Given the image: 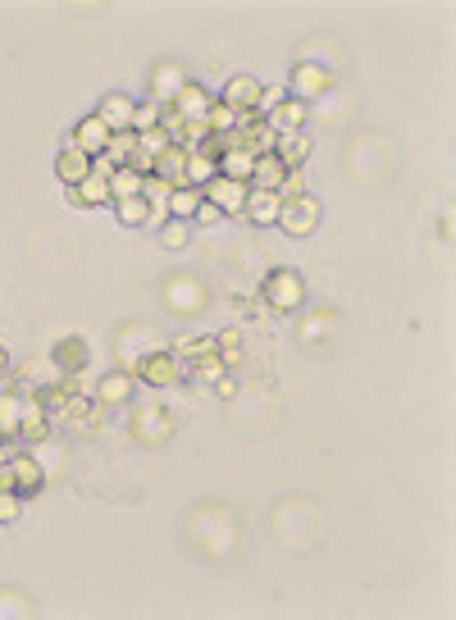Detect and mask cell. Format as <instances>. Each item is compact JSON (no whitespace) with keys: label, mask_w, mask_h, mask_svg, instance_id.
Returning <instances> with one entry per match:
<instances>
[{"label":"cell","mask_w":456,"mask_h":620,"mask_svg":"<svg viewBox=\"0 0 456 620\" xmlns=\"http://www.w3.org/2000/svg\"><path fill=\"white\" fill-rule=\"evenodd\" d=\"M105 160H110L114 169H133V160H137V133H110Z\"/></svg>","instance_id":"21"},{"label":"cell","mask_w":456,"mask_h":620,"mask_svg":"<svg viewBox=\"0 0 456 620\" xmlns=\"http://www.w3.org/2000/svg\"><path fill=\"white\" fill-rule=\"evenodd\" d=\"M133 374H119V370H114V374H105L101 383H96V402H105V406H114V402H128L133 397Z\"/></svg>","instance_id":"22"},{"label":"cell","mask_w":456,"mask_h":620,"mask_svg":"<svg viewBox=\"0 0 456 620\" xmlns=\"http://www.w3.org/2000/svg\"><path fill=\"white\" fill-rule=\"evenodd\" d=\"M187 165H192V146H169L156 155V165H151V174L165 178L169 187H187Z\"/></svg>","instance_id":"8"},{"label":"cell","mask_w":456,"mask_h":620,"mask_svg":"<svg viewBox=\"0 0 456 620\" xmlns=\"http://www.w3.org/2000/svg\"><path fill=\"white\" fill-rule=\"evenodd\" d=\"M333 87V78H329V69H320V64H297L292 69V83H288V96L292 101H301V105H306V101H315V96H324Z\"/></svg>","instance_id":"5"},{"label":"cell","mask_w":456,"mask_h":620,"mask_svg":"<svg viewBox=\"0 0 456 620\" xmlns=\"http://www.w3.org/2000/svg\"><path fill=\"white\" fill-rule=\"evenodd\" d=\"M265 301L274 310H283V315H292V310L306 301V283H301L297 269H270V274H265Z\"/></svg>","instance_id":"1"},{"label":"cell","mask_w":456,"mask_h":620,"mask_svg":"<svg viewBox=\"0 0 456 620\" xmlns=\"http://www.w3.org/2000/svg\"><path fill=\"white\" fill-rule=\"evenodd\" d=\"M51 361H55L60 374H78L83 361H87V342H83V338H60L55 352H51Z\"/></svg>","instance_id":"17"},{"label":"cell","mask_w":456,"mask_h":620,"mask_svg":"<svg viewBox=\"0 0 456 620\" xmlns=\"http://www.w3.org/2000/svg\"><path fill=\"white\" fill-rule=\"evenodd\" d=\"M279 224L292 232V238H306V232L320 224V201L315 197H283V206H279Z\"/></svg>","instance_id":"2"},{"label":"cell","mask_w":456,"mask_h":620,"mask_svg":"<svg viewBox=\"0 0 456 620\" xmlns=\"http://www.w3.org/2000/svg\"><path fill=\"white\" fill-rule=\"evenodd\" d=\"M19 511H23V493H14V488H0V525L19 520Z\"/></svg>","instance_id":"33"},{"label":"cell","mask_w":456,"mask_h":620,"mask_svg":"<svg viewBox=\"0 0 456 620\" xmlns=\"http://www.w3.org/2000/svg\"><path fill=\"white\" fill-rule=\"evenodd\" d=\"M283 178H288V169H283L279 155H256V169H251V187L256 192H279Z\"/></svg>","instance_id":"16"},{"label":"cell","mask_w":456,"mask_h":620,"mask_svg":"<svg viewBox=\"0 0 456 620\" xmlns=\"http://www.w3.org/2000/svg\"><path fill=\"white\" fill-rule=\"evenodd\" d=\"M260 96H265V87L256 83V78H228V87H224V96H219V105H228L238 114V119H251V114H260Z\"/></svg>","instance_id":"3"},{"label":"cell","mask_w":456,"mask_h":620,"mask_svg":"<svg viewBox=\"0 0 456 620\" xmlns=\"http://www.w3.org/2000/svg\"><path fill=\"white\" fill-rule=\"evenodd\" d=\"M64 201H69V206H105V201H110V178L92 169L78 187L64 192Z\"/></svg>","instance_id":"12"},{"label":"cell","mask_w":456,"mask_h":620,"mask_svg":"<svg viewBox=\"0 0 456 620\" xmlns=\"http://www.w3.org/2000/svg\"><path fill=\"white\" fill-rule=\"evenodd\" d=\"M238 356H242V333H238V329L219 333V361H224V365H233Z\"/></svg>","instance_id":"32"},{"label":"cell","mask_w":456,"mask_h":620,"mask_svg":"<svg viewBox=\"0 0 456 620\" xmlns=\"http://www.w3.org/2000/svg\"><path fill=\"white\" fill-rule=\"evenodd\" d=\"M55 174H60L64 187H78V183L92 174V155H83L78 146H64V151H60V160H55Z\"/></svg>","instance_id":"14"},{"label":"cell","mask_w":456,"mask_h":620,"mask_svg":"<svg viewBox=\"0 0 456 620\" xmlns=\"http://www.w3.org/2000/svg\"><path fill=\"white\" fill-rule=\"evenodd\" d=\"M46 429H51L46 406H42V402H28V406H23V415H19V438L42 443V438H46Z\"/></svg>","instance_id":"20"},{"label":"cell","mask_w":456,"mask_h":620,"mask_svg":"<svg viewBox=\"0 0 456 620\" xmlns=\"http://www.w3.org/2000/svg\"><path fill=\"white\" fill-rule=\"evenodd\" d=\"M279 206H283V197H279V192H247V206H242V215L251 219V224H279Z\"/></svg>","instance_id":"13"},{"label":"cell","mask_w":456,"mask_h":620,"mask_svg":"<svg viewBox=\"0 0 456 620\" xmlns=\"http://www.w3.org/2000/svg\"><path fill=\"white\" fill-rule=\"evenodd\" d=\"M187 83V78H183V69H174V64H165V69H156V96H151V101H160V105H169L174 101V92Z\"/></svg>","instance_id":"27"},{"label":"cell","mask_w":456,"mask_h":620,"mask_svg":"<svg viewBox=\"0 0 456 620\" xmlns=\"http://www.w3.org/2000/svg\"><path fill=\"white\" fill-rule=\"evenodd\" d=\"M105 142H110V128L96 119V114H87V119L73 128V137H69V146H78L83 155H92V160H96V155H105Z\"/></svg>","instance_id":"11"},{"label":"cell","mask_w":456,"mask_h":620,"mask_svg":"<svg viewBox=\"0 0 456 620\" xmlns=\"http://www.w3.org/2000/svg\"><path fill=\"white\" fill-rule=\"evenodd\" d=\"M187 242H192V232H187L183 219H169V224L160 228V247H165V251H183Z\"/></svg>","instance_id":"29"},{"label":"cell","mask_w":456,"mask_h":620,"mask_svg":"<svg viewBox=\"0 0 456 620\" xmlns=\"http://www.w3.org/2000/svg\"><path fill=\"white\" fill-rule=\"evenodd\" d=\"M169 105L183 114V124H197V119H206V114H210L215 96H210L201 83H183V87L174 92V101H169Z\"/></svg>","instance_id":"7"},{"label":"cell","mask_w":456,"mask_h":620,"mask_svg":"<svg viewBox=\"0 0 456 620\" xmlns=\"http://www.w3.org/2000/svg\"><path fill=\"white\" fill-rule=\"evenodd\" d=\"M10 475H14V493H42V484H46V470L37 465V456H14L10 461Z\"/></svg>","instance_id":"15"},{"label":"cell","mask_w":456,"mask_h":620,"mask_svg":"<svg viewBox=\"0 0 456 620\" xmlns=\"http://www.w3.org/2000/svg\"><path fill=\"white\" fill-rule=\"evenodd\" d=\"M142 197L156 206V210H165L169 206V197H174V187L165 183V178H156V174H146V183H142Z\"/></svg>","instance_id":"28"},{"label":"cell","mask_w":456,"mask_h":620,"mask_svg":"<svg viewBox=\"0 0 456 620\" xmlns=\"http://www.w3.org/2000/svg\"><path fill=\"white\" fill-rule=\"evenodd\" d=\"M142 183H146V174H137V169H114V178H110V201L142 197Z\"/></svg>","instance_id":"24"},{"label":"cell","mask_w":456,"mask_h":620,"mask_svg":"<svg viewBox=\"0 0 456 620\" xmlns=\"http://www.w3.org/2000/svg\"><path fill=\"white\" fill-rule=\"evenodd\" d=\"M160 124V101H142L133 110V133H146V128H156Z\"/></svg>","instance_id":"31"},{"label":"cell","mask_w":456,"mask_h":620,"mask_svg":"<svg viewBox=\"0 0 456 620\" xmlns=\"http://www.w3.org/2000/svg\"><path fill=\"white\" fill-rule=\"evenodd\" d=\"M114 210H119V219H124L128 228H142V224H151V219H156V206H151L146 197H128V201H114Z\"/></svg>","instance_id":"26"},{"label":"cell","mask_w":456,"mask_h":620,"mask_svg":"<svg viewBox=\"0 0 456 620\" xmlns=\"http://www.w3.org/2000/svg\"><path fill=\"white\" fill-rule=\"evenodd\" d=\"M178 374H183V365H178L174 352H151V356H142V365H137V379H142L146 388H169V383H178Z\"/></svg>","instance_id":"6"},{"label":"cell","mask_w":456,"mask_h":620,"mask_svg":"<svg viewBox=\"0 0 456 620\" xmlns=\"http://www.w3.org/2000/svg\"><path fill=\"white\" fill-rule=\"evenodd\" d=\"M183 297H187V306H192L187 315H197V306H201V288H197V283H169V301H183Z\"/></svg>","instance_id":"35"},{"label":"cell","mask_w":456,"mask_h":620,"mask_svg":"<svg viewBox=\"0 0 456 620\" xmlns=\"http://www.w3.org/2000/svg\"><path fill=\"white\" fill-rule=\"evenodd\" d=\"M251 169H256V155H247V151H224L219 155V174L224 178H238V183L251 187Z\"/></svg>","instance_id":"23"},{"label":"cell","mask_w":456,"mask_h":620,"mask_svg":"<svg viewBox=\"0 0 456 620\" xmlns=\"http://www.w3.org/2000/svg\"><path fill=\"white\" fill-rule=\"evenodd\" d=\"M219 219V210L210 206V201H201V210H197V224H215Z\"/></svg>","instance_id":"36"},{"label":"cell","mask_w":456,"mask_h":620,"mask_svg":"<svg viewBox=\"0 0 456 620\" xmlns=\"http://www.w3.org/2000/svg\"><path fill=\"white\" fill-rule=\"evenodd\" d=\"M265 124H270L279 137H283V133H301V124H306V105L292 101V96H283L279 105L265 110Z\"/></svg>","instance_id":"10"},{"label":"cell","mask_w":456,"mask_h":620,"mask_svg":"<svg viewBox=\"0 0 456 620\" xmlns=\"http://www.w3.org/2000/svg\"><path fill=\"white\" fill-rule=\"evenodd\" d=\"M201 201H206V192L201 187H174V197H169V206H165V215L169 219H197V210H201Z\"/></svg>","instance_id":"19"},{"label":"cell","mask_w":456,"mask_h":620,"mask_svg":"<svg viewBox=\"0 0 456 620\" xmlns=\"http://www.w3.org/2000/svg\"><path fill=\"white\" fill-rule=\"evenodd\" d=\"M206 124H210V137H215V133H233V128H238V114L228 110V105H219V101H215V105H210V114H206Z\"/></svg>","instance_id":"30"},{"label":"cell","mask_w":456,"mask_h":620,"mask_svg":"<svg viewBox=\"0 0 456 620\" xmlns=\"http://www.w3.org/2000/svg\"><path fill=\"white\" fill-rule=\"evenodd\" d=\"M201 192H206V201H210L219 215H242V206H247V192H251V187H247V183H238V178H224V174H215V178H210Z\"/></svg>","instance_id":"4"},{"label":"cell","mask_w":456,"mask_h":620,"mask_svg":"<svg viewBox=\"0 0 456 620\" xmlns=\"http://www.w3.org/2000/svg\"><path fill=\"white\" fill-rule=\"evenodd\" d=\"M19 415H23L19 393H0V443H5V438H19Z\"/></svg>","instance_id":"25"},{"label":"cell","mask_w":456,"mask_h":620,"mask_svg":"<svg viewBox=\"0 0 456 620\" xmlns=\"http://www.w3.org/2000/svg\"><path fill=\"white\" fill-rule=\"evenodd\" d=\"M274 155L283 160V169H301V165L311 160V137L306 133H283L279 146H274Z\"/></svg>","instance_id":"18"},{"label":"cell","mask_w":456,"mask_h":620,"mask_svg":"<svg viewBox=\"0 0 456 620\" xmlns=\"http://www.w3.org/2000/svg\"><path fill=\"white\" fill-rule=\"evenodd\" d=\"M10 370V356H5V347H0V374H5Z\"/></svg>","instance_id":"37"},{"label":"cell","mask_w":456,"mask_h":620,"mask_svg":"<svg viewBox=\"0 0 456 620\" xmlns=\"http://www.w3.org/2000/svg\"><path fill=\"white\" fill-rule=\"evenodd\" d=\"M192 374H197L201 383H219V379H224V361H219V356H206V361H192Z\"/></svg>","instance_id":"34"},{"label":"cell","mask_w":456,"mask_h":620,"mask_svg":"<svg viewBox=\"0 0 456 620\" xmlns=\"http://www.w3.org/2000/svg\"><path fill=\"white\" fill-rule=\"evenodd\" d=\"M133 101L128 96H119V92H110L105 101H101V110H96V119L110 128V133H133Z\"/></svg>","instance_id":"9"}]
</instances>
